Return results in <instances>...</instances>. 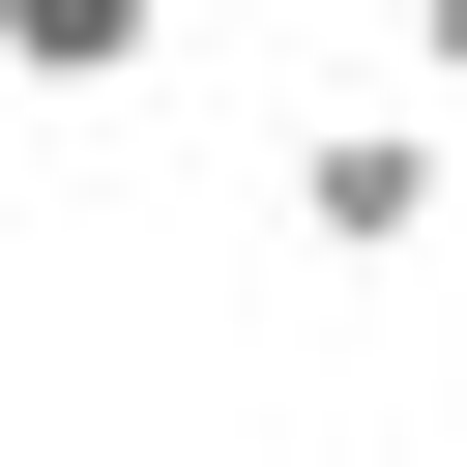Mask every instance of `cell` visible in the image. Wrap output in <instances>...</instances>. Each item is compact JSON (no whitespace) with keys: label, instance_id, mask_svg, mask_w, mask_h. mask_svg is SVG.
I'll return each mask as SVG.
<instances>
[{"label":"cell","instance_id":"6da1fadb","mask_svg":"<svg viewBox=\"0 0 467 467\" xmlns=\"http://www.w3.org/2000/svg\"><path fill=\"white\" fill-rule=\"evenodd\" d=\"M292 234H321V263H438V234H467V146H438V117H321V146H292Z\"/></svg>","mask_w":467,"mask_h":467},{"label":"cell","instance_id":"7a4b0ae2","mask_svg":"<svg viewBox=\"0 0 467 467\" xmlns=\"http://www.w3.org/2000/svg\"><path fill=\"white\" fill-rule=\"evenodd\" d=\"M175 0H0V88H146Z\"/></svg>","mask_w":467,"mask_h":467},{"label":"cell","instance_id":"3957f363","mask_svg":"<svg viewBox=\"0 0 467 467\" xmlns=\"http://www.w3.org/2000/svg\"><path fill=\"white\" fill-rule=\"evenodd\" d=\"M409 58H438V117H467V0H409Z\"/></svg>","mask_w":467,"mask_h":467}]
</instances>
